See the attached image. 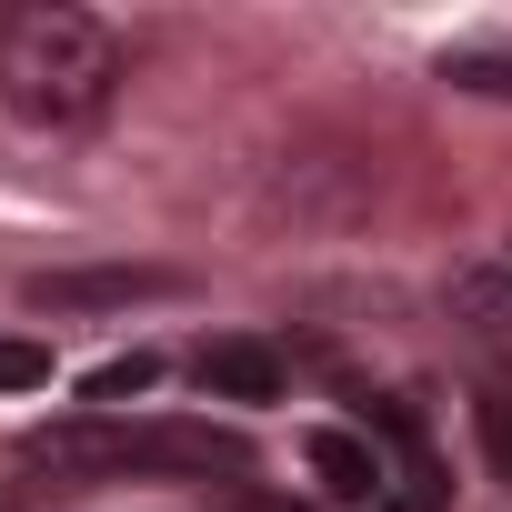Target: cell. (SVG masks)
Masks as SVG:
<instances>
[{
  "label": "cell",
  "mask_w": 512,
  "mask_h": 512,
  "mask_svg": "<svg viewBox=\"0 0 512 512\" xmlns=\"http://www.w3.org/2000/svg\"><path fill=\"white\" fill-rule=\"evenodd\" d=\"M121 91V41L71 0H11L0 11V101L31 131H81Z\"/></svg>",
  "instance_id": "6da1fadb"
},
{
  "label": "cell",
  "mask_w": 512,
  "mask_h": 512,
  "mask_svg": "<svg viewBox=\"0 0 512 512\" xmlns=\"http://www.w3.org/2000/svg\"><path fill=\"white\" fill-rule=\"evenodd\" d=\"M21 462L51 472V482H121V472H231L241 482L251 472V452L231 432H211V422H111V412L31 432Z\"/></svg>",
  "instance_id": "7a4b0ae2"
},
{
  "label": "cell",
  "mask_w": 512,
  "mask_h": 512,
  "mask_svg": "<svg viewBox=\"0 0 512 512\" xmlns=\"http://www.w3.org/2000/svg\"><path fill=\"white\" fill-rule=\"evenodd\" d=\"M191 382L211 402H282V352L272 342H251V332H221L191 352Z\"/></svg>",
  "instance_id": "3957f363"
},
{
  "label": "cell",
  "mask_w": 512,
  "mask_h": 512,
  "mask_svg": "<svg viewBox=\"0 0 512 512\" xmlns=\"http://www.w3.org/2000/svg\"><path fill=\"white\" fill-rule=\"evenodd\" d=\"M312 472H322L332 502H382L392 492V472H382V452L362 432H312Z\"/></svg>",
  "instance_id": "277c9868"
},
{
  "label": "cell",
  "mask_w": 512,
  "mask_h": 512,
  "mask_svg": "<svg viewBox=\"0 0 512 512\" xmlns=\"http://www.w3.org/2000/svg\"><path fill=\"white\" fill-rule=\"evenodd\" d=\"M131 292H171V272H61V282H31V302H131Z\"/></svg>",
  "instance_id": "5b68a950"
},
{
  "label": "cell",
  "mask_w": 512,
  "mask_h": 512,
  "mask_svg": "<svg viewBox=\"0 0 512 512\" xmlns=\"http://www.w3.org/2000/svg\"><path fill=\"white\" fill-rule=\"evenodd\" d=\"M151 382H161V352H121V362H101L81 392H91V412H131Z\"/></svg>",
  "instance_id": "8992f818"
},
{
  "label": "cell",
  "mask_w": 512,
  "mask_h": 512,
  "mask_svg": "<svg viewBox=\"0 0 512 512\" xmlns=\"http://www.w3.org/2000/svg\"><path fill=\"white\" fill-rule=\"evenodd\" d=\"M452 302H462L482 332H502V342H512V272H462V282H452Z\"/></svg>",
  "instance_id": "52a82bcc"
},
{
  "label": "cell",
  "mask_w": 512,
  "mask_h": 512,
  "mask_svg": "<svg viewBox=\"0 0 512 512\" xmlns=\"http://www.w3.org/2000/svg\"><path fill=\"white\" fill-rule=\"evenodd\" d=\"M442 81H452V91H492V101H512V51H442Z\"/></svg>",
  "instance_id": "ba28073f"
},
{
  "label": "cell",
  "mask_w": 512,
  "mask_h": 512,
  "mask_svg": "<svg viewBox=\"0 0 512 512\" xmlns=\"http://www.w3.org/2000/svg\"><path fill=\"white\" fill-rule=\"evenodd\" d=\"M372 512H442V462H432V452L412 442V462H402V482H392V492H382Z\"/></svg>",
  "instance_id": "9c48e42d"
},
{
  "label": "cell",
  "mask_w": 512,
  "mask_h": 512,
  "mask_svg": "<svg viewBox=\"0 0 512 512\" xmlns=\"http://www.w3.org/2000/svg\"><path fill=\"white\" fill-rule=\"evenodd\" d=\"M472 422H482V452H492V472L512 482V392H482V412H472Z\"/></svg>",
  "instance_id": "30bf717a"
},
{
  "label": "cell",
  "mask_w": 512,
  "mask_h": 512,
  "mask_svg": "<svg viewBox=\"0 0 512 512\" xmlns=\"http://www.w3.org/2000/svg\"><path fill=\"white\" fill-rule=\"evenodd\" d=\"M51 382V352L41 342H0V392H41Z\"/></svg>",
  "instance_id": "8fae6325"
},
{
  "label": "cell",
  "mask_w": 512,
  "mask_h": 512,
  "mask_svg": "<svg viewBox=\"0 0 512 512\" xmlns=\"http://www.w3.org/2000/svg\"><path fill=\"white\" fill-rule=\"evenodd\" d=\"M251 512H312V502H251Z\"/></svg>",
  "instance_id": "7c38bea8"
}]
</instances>
